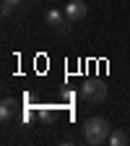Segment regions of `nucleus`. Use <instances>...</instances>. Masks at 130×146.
Returning a JSON list of instances; mask_svg holds the SVG:
<instances>
[{"label": "nucleus", "instance_id": "nucleus-1", "mask_svg": "<svg viewBox=\"0 0 130 146\" xmlns=\"http://www.w3.org/2000/svg\"><path fill=\"white\" fill-rule=\"evenodd\" d=\"M83 138L86 143L91 146H102V143H109V133H112V125H109L107 117H88L83 123Z\"/></svg>", "mask_w": 130, "mask_h": 146}, {"label": "nucleus", "instance_id": "nucleus-2", "mask_svg": "<svg viewBox=\"0 0 130 146\" xmlns=\"http://www.w3.org/2000/svg\"><path fill=\"white\" fill-rule=\"evenodd\" d=\"M78 94H81V99L88 102V104H99V102L107 99V84H104L102 78H86V81L81 84V89H78Z\"/></svg>", "mask_w": 130, "mask_h": 146}, {"label": "nucleus", "instance_id": "nucleus-3", "mask_svg": "<svg viewBox=\"0 0 130 146\" xmlns=\"http://www.w3.org/2000/svg\"><path fill=\"white\" fill-rule=\"evenodd\" d=\"M88 8L83 0H70V3H65V16H68V24H78L81 18H86Z\"/></svg>", "mask_w": 130, "mask_h": 146}, {"label": "nucleus", "instance_id": "nucleus-4", "mask_svg": "<svg viewBox=\"0 0 130 146\" xmlns=\"http://www.w3.org/2000/svg\"><path fill=\"white\" fill-rule=\"evenodd\" d=\"M44 21H47L52 29H65V21H68V16H65V11L49 8V11H47V16H44Z\"/></svg>", "mask_w": 130, "mask_h": 146}, {"label": "nucleus", "instance_id": "nucleus-5", "mask_svg": "<svg viewBox=\"0 0 130 146\" xmlns=\"http://www.w3.org/2000/svg\"><path fill=\"white\" fill-rule=\"evenodd\" d=\"M16 110H18V102L11 99V97H5L3 102H0V117H3V120H11L16 115Z\"/></svg>", "mask_w": 130, "mask_h": 146}, {"label": "nucleus", "instance_id": "nucleus-6", "mask_svg": "<svg viewBox=\"0 0 130 146\" xmlns=\"http://www.w3.org/2000/svg\"><path fill=\"white\" fill-rule=\"evenodd\" d=\"M109 143H112V146H125V143H130V138H127L125 131H120V128H117V131L109 133Z\"/></svg>", "mask_w": 130, "mask_h": 146}, {"label": "nucleus", "instance_id": "nucleus-7", "mask_svg": "<svg viewBox=\"0 0 130 146\" xmlns=\"http://www.w3.org/2000/svg\"><path fill=\"white\" fill-rule=\"evenodd\" d=\"M18 3H21V0H3V16H8V13H11Z\"/></svg>", "mask_w": 130, "mask_h": 146}, {"label": "nucleus", "instance_id": "nucleus-8", "mask_svg": "<svg viewBox=\"0 0 130 146\" xmlns=\"http://www.w3.org/2000/svg\"><path fill=\"white\" fill-rule=\"evenodd\" d=\"M39 117H42L44 123H49V120H52V112H47V110H42V112H39Z\"/></svg>", "mask_w": 130, "mask_h": 146}, {"label": "nucleus", "instance_id": "nucleus-9", "mask_svg": "<svg viewBox=\"0 0 130 146\" xmlns=\"http://www.w3.org/2000/svg\"><path fill=\"white\" fill-rule=\"evenodd\" d=\"M47 3H52V0H47Z\"/></svg>", "mask_w": 130, "mask_h": 146}]
</instances>
